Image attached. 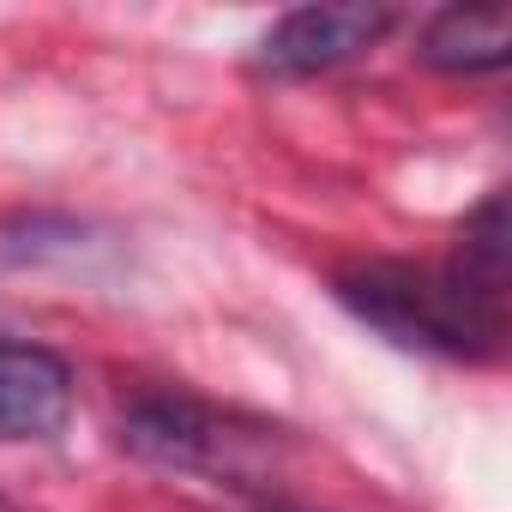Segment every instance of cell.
I'll list each match as a JSON object with an SVG mask.
<instances>
[{"label": "cell", "instance_id": "cell-1", "mask_svg": "<svg viewBox=\"0 0 512 512\" xmlns=\"http://www.w3.org/2000/svg\"><path fill=\"white\" fill-rule=\"evenodd\" d=\"M338 302L380 338L452 362H488L506 344V302L476 296L446 266L374 260L338 278Z\"/></svg>", "mask_w": 512, "mask_h": 512}, {"label": "cell", "instance_id": "cell-2", "mask_svg": "<svg viewBox=\"0 0 512 512\" xmlns=\"http://www.w3.org/2000/svg\"><path fill=\"white\" fill-rule=\"evenodd\" d=\"M121 446L157 470H175V476H211L229 488H260L278 470L284 434L253 422V416L217 410L205 398H187V392H145L121 416Z\"/></svg>", "mask_w": 512, "mask_h": 512}, {"label": "cell", "instance_id": "cell-3", "mask_svg": "<svg viewBox=\"0 0 512 512\" xmlns=\"http://www.w3.org/2000/svg\"><path fill=\"white\" fill-rule=\"evenodd\" d=\"M392 25H398L392 7H362V0H350V7H296L260 37V73H272V79L332 73V67L368 55Z\"/></svg>", "mask_w": 512, "mask_h": 512}, {"label": "cell", "instance_id": "cell-4", "mask_svg": "<svg viewBox=\"0 0 512 512\" xmlns=\"http://www.w3.org/2000/svg\"><path fill=\"white\" fill-rule=\"evenodd\" d=\"M73 416V368L43 344H0V440H55Z\"/></svg>", "mask_w": 512, "mask_h": 512}, {"label": "cell", "instance_id": "cell-5", "mask_svg": "<svg viewBox=\"0 0 512 512\" xmlns=\"http://www.w3.org/2000/svg\"><path fill=\"white\" fill-rule=\"evenodd\" d=\"M512 55V13L500 0L488 7H446L422 25V43H416V61L434 67V73H452V79H476V73H500Z\"/></svg>", "mask_w": 512, "mask_h": 512}, {"label": "cell", "instance_id": "cell-6", "mask_svg": "<svg viewBox=\"0 0 512 512\" xmlns=\"http://www.w3.org/2000/svg\"><path fill=\"white\" fill-rule=\"evenodd\" d=\"M446 272L464 278L476 296L506 302V193H488V199L464 217Z\"/></svg>", "mask_w": 512, "mask_h": 512}, {"label": "cell", "instance_id": "cell-7", "mask_svg": "<svg viewBox=\"0 0 512 512\" xmlns=\"http://www.w3.org/2000/svg\"><path fill=\"white\" fill-rule=\"evenodd\" d=\"M272 512H302V506H272Z\"/></svg>", "mask_w": 512, "mask_h": 512}]
</instances>
